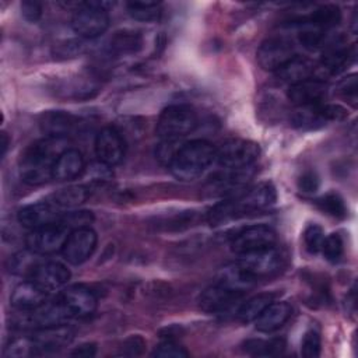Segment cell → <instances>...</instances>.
<instances>
[{
  "label": "cell",
  "instance_id": "13",
  "mask_svg": "<svg viewBox=\"0 0 358 358\" xmlns=\"http://www.w3.org/2000/svg\"><path fill=\"white\" fill-rule=\"evenodd\" d=\"M96 248V234L90 227L70 231L62 248V255L70 264H81L88 260Z\"/></svg>",
  "mask_w": 358,
  "mask_h": 358
},
{
  "label": "cell",
  "instance_id": "24",
  "mask_svg": "<svg viewBox=\"0 0 358 358\" xmlns=\"http://www.w3.org/2000/svg\"><path fill=\"white\" fill-rule=\"evenodd\" d=\"M84 171V158L78 150L66 148L55 161L52 179L59 182L73 180Z\"/></svg>",
  "mask_w": 358,
  "mask_h": 358
},
{
  "label": "cell",
  "instance_id": "4",
  "mask_svg": "<svg viewBox=\"0 0 358 358\" xmlns=\"http://www.w3.org/2000/svg\"><path fill=\"white\" fill-rule=\"evenodd\" d=\"M239 270L253 282L259 280H266L277 275L284 264L285 259L280 249L275 246L242 255L235 263Z\"/></svg>",
  "mask_w": 358,
  "mask_h": 358
},
{
  "label": "cell",
  "instance_id": "40",
  "mask_svg": "<svg viewBox=\"0 0 358 358\" xmlns=\"http://www.w3.org/2000/svg\"><path fill=\"white\" fill-rule=\"evenodd\" d=\"M94 217L90 211H71V213H64L60 222L66 225L70 231L83 228V227H90Z\"/></svg>",
  "mask_w": 358,
  "mask_h": 358
},
{
  "label": "cell",
  "instance_id": "46",
  "mask_svg": "<svg viewBox=\"0 0 358 358\" xmlns=\"http://www.w3.org/2000/svg\"><path fill=\"white\" fill-rule=\"evenodd\" d=\"M21 14L29 22H36L42 15V4L35 0H25L21 3Z\"/></svg>",
  "mask_w": 358,
  "mask_h": 358
},
{
  "label": "cell",
  "instance_id": "21",
  "mask_svg": "<svg viewBox=\"0 0 358 358\" xmlns=\"http://www.w3.org/2000/svg\"><path fill=\"white\" fill-rule=\"evenodd\" d=\"M327 95V85L320 78H306L296 84L289 85L288 99L296 106L313 105L324 102Z\"/></svg>",
  "mask_w": 358,
  "mask_h": 358
},
{
  "label": "cell",
  "instance_id": "17",
  "mask_svg": "<svg viewBox=\"0 0 358 358\" xmlns=\"http://www.w3.org/2000/svg\"><path fill=\"white\" fill-rule=\"evenodd\" d=\"M252 175V166L245 169H227V172L218 173L210 179L206 192L211 196H232L238 192H245L243 189Z\"/></svg>",
  "mask_w": 358,
  "mask_h": 358
},
{
  "label": "cell",
  "instance_id": "22",
  "mask_svg": "<svg viewBox=\"0 0 358 358\" xmlns=\"http://www.w3.org/2000/svg\"><path fill=\"white\" fill-rule=\"evenodd\" d=\"M77 119L63 110H49L41 115L39 126L46 137L66 138L77 127Z\"/></svg>",
  "mask_w": 358,
  "mask_h": 358
},
{
  "label": "cell",
  "instance_id": "35",
  "mask_svg": "<svg viewBox=\"0 0 358 358\" xmlns=\"http://www.w3.org/2000/svg\"><path fill=\"white\" fill-rule=\"evenodd\" d=\"M320 252L329 262L337 263L341 259L343 252H344V243H343L341 236L338 234H330V235L324 236Z\"/></svg>",
  "mask_w": 358,
  "mask_h": 358
},
{
  "label": "cell",
  "instance_id": "16",
  "mask_svg": "<svg viewBox=\"0 0 358 358\" xmlns=\"http://www.w3.org/2000/svg\"><path fill=\"white\" fill-rule=\"evenodd\" d=\"M74 337V331L67 324H56L43 329L34 330L31 340L35 347L36 355H43L49 352H55L71 343Z\"/></svg>",
  "mask_w": 358,
  "mask_h": 358
},
{
  "label": "cell",
  "instance_id": "39",
  "mask_svg": "<svg viewBox=\"0 0 358 358\" xmlns=\"http://www.w3.org/2000/svg\"><path fill=\"white\" fill-rule=\"evenodd\" d=\"M6 355H8V357L36 355L31 337H21V338H14L13 341H10V344L6 347Z\"/></svg>",
  "mask_w": 358,
  "mask_h": 358
},
{
  "label": "cell",
  "instance_id": "38",
  "mask_svg": "<svg viewBox=\"0 0 358 358\" xmlns=\"http://www.w3.org/2000/svg\"><path fill=\"white\" fill-rule=\"evenodd\" d=\"M320 336L315 329L308 330L301 341V354L306 358H316L320 355Z\"/></svg>",
  "mask_w": 358,
  "mask_h": 358
},
{
  "label": "cell",
  "instance_id": "26",
  "mask_svg": "<svg viewBox=\"0 0 358 358\" xmlns=\"http://www.w3.org/2000/svg\"><path fill=\"white\" fill-rule=\"evenodd\" d=\"M315 71L316 66L313 64V62L302 56H294L274 73L280 81L292 85L306 78H310Z\"/></svg>",
  "mask_w": 358,
  "mask_h": 358
},
{
  "label": "cell",
  "instance_id": "27",
  "mask_svg": "<svg viewBox=\"0 0 358 358\" xmlns=\"http://www.w3.org/2000/svg\"><path fill=\"white\" fill-rule=\"evenodd\" d=\"M337 45V43H336ZM331 45L326 50L322 57L319 70L324 74H337L343 69H345L355 57V48H345V46H336Z\"/></svg>",
  "mask_w": 358,
  "mask_h": 358
},
{
  "label": "cell",
  "instance_id": "11",
  "mask_svg": "<svg viewBox=\"0 0 358 358\" xmlns=\"http://www.w3.org/2000/svg\"><path fill=\"white\" fill-rule=\"evenodd\" d=\"M232 200L239 217H246L270 208L277 200V192L270 182H262L242 192Z\"/></svg>",
  "mask_w": 358,
  "mask_h": 358
},
{
  "label": "cell",
  "instance_id": "25",
  "mask_svg": "<svg viewBox=\"0 0 358 358\" xmlns=\"http://www.w3.org/2000/svg\"><path fill=\"white\" fill-rule=\"evenodd\" d=\"M291 306L287 302H270L256 317L255 327L262 333H273L282 327L291 316Z\"/></svg>",
  "mask_w": 358,
  "mask_h": 358
},
{
  "label": "cell",
  "instance_id": "19",
  "mask_svg": "<svg viewBox=\"0 0 358 358\" xmlns=\"http://www.w3.org/2000/svg\"><path fill=\"white\" fill-rule=\"evenodd\" d=\"M59 299L70 317H85L96 309V296L84 285H71L66 288Z\"/></svg>",
  "mask_w": 358,
  "mask_h": 358
},
{
  "label": "cell",
  "instance_id": "6",
  "mask_svg": "<svg viewBox=\"0 0 358 358\" xmlns=\"http://www.w3.org/2000/svg\"><path fill=\"white\" fill-rule=\"evenodd\" d=\"M347 116V112L340 105L334 103H313L298 106L291 116V122L301 130H316L326 126L329 122H338Z\"/></svg>",
  "mask_w": 358,
  "mask_h": 358
},
{
  "label": "cell",
  "instance_id": "33",
  "mask_svg": "<svg viewBox=\"0 0 358 358\" xmlns=\"http://www.w3.org/2000/svg\"><path fill=\"white\" fill-rule=\"evenodd\" d=\"M129 14L137 21H154L159 17V4L155 1H131L127 3Z\"/></svg>",
  "mask_w": 358,
  "mask_h": 358
},
{
  "label": "cell",
  "instance_id": "29",
  "mask_svg": "<svg viewBox=\"0 0 358 358\" xmlns=\"http://www.w3.org/2000/svg\"><path fill=\"white\" fill-rule=\"evenodd\" d=\"M88 193L84 186H67L50 196V203L57 208H73L85 201Z\"/></svg>",
  "mask_w": 358,
  "mask_h": 358
},
{
  "label": "cell",
  "instance_id": "31",
  "mask_svg": "<svg viewBox=\"0 0 358 358\" xmlns=\"http://www.w3.org/2000/svg\"><path fill=\"white\" fill-rule=\"evenodd\" d=\"M282 338H271V340H248L243 344L245 352L253 357H273L281 354L284 350Z\"/></svg>",
  "mask_w": 358,
  "mask_h": 358
},
{
  "label": "cell",
  "instance_id": "49",
  "mask_svg": "<svg viewBox=\"0 0 358 358\" xmlns=\"http://www.w3.org/2000/svg\"><path fill=\"white\" fill-rule=\"evenodd\" d=\"M7 147H8V137H7V134L3 131V133H1V157L6 155Z\"/></svg>",
  "mask_w": 358,
  "mask_h": 358
},
{
  "label": "cell",
  "instance_id": "7",
  "mask_svg": "<svg viewBox=\"0 0 358 358\" xmlns=\"http://www.w3.org/2000/svg\"><path fill=\"white\" fill-rule=\"evenodd\" d=\"M259 144L245 138H232L225 141L215 154V159L224 169L250 168L259 158Z\"/></svg>",
  "mask_w": 358,
  "mask_h": 358
},
{
  "label": "cell",
  "instance_id": "37",
  "mask_svg": "<svg viewBox=\"0 0 358 358\" xmlns=\"http://www.w3.org/2000/svg\"><path fill=\"white\" fill-rule=\"evenodd\" d=\"M324 239V234L320 225L317 224H308L303 231V243L309 253L315 255L320 252L322 243Z\"/></svg>",
  "mask_w": 358,
  "mask_h": 358
},
{
  "label": "cell",
  "instance_id": "44",
  "mask_svg": "<svg viewBox=\"0 0 358 358\" xmlns=\"http://www.w3.org/2000/svg\"><path fill=\"white\" fill-rule=\"evenodd\" d=\"M338 94L352 106L357 105V76L351 74L338 84Z\"/></svg>",
  "mask_w": 358,
  "mask_h": 358
},
{
  "label": "cell",
  "instance_id": "15",
  "mask_svg": "<svg viewBox=\"0 0 358 358\" xmlns=\"http://www.w3.org/2000/svg\"><path fill=\"white\" fill-rule=\"evenodd\" d=\"M98 161L106 166L117 165L124 157L123 136L115 127H103L98 131L94 143Z\"/></svg>",
  "mask_w": 358,
  "mask_h": 358
},
{
  "label": "cell",
  "instance_id": "2",
  "mask_svg": "<svg viewBox=\"0 0 358 358\" xmlns=\"http://www.w3.org/2000/svg\"><path fill=\"white\" fill-rule=\"evenodd\" d=\"M217 150L206 140H192L180 145L169 162L171 173L183 182L194 180L215 161Z\"/></svg>",
  "mask_w": 358,
  "mask_h": 358
},
{
  "label": "cell",
  "instance_id": "20",
  "mask_svg": "<svg viewBox=\"0 0 358 358\" xmlns=\"http://www.w3.org/2000/svg\"><path fill=\"white\" fill-rule=\"evenodd\" d=\"M70 270L59 262H39L29 275V280L35 281L45 291L52 292L70 280Z\"/></svg>",
  "mask_w": 358,
  "mask_h": 358
},
{
  "label": "cell",
  "instance_id": "14",
  "mask_svg": "<svg viewBox=\"0 0 358 358\" xmlns=\"http://www.w3.org/2000/svg\"><path fill=\"white\" fill-rule=\"evenodd\" d=\"M242 296L243 292L217 281L200 294L199 305L207 313H224L236 305Z\"/></svg>",
  "mask_w": 358,
  "mask_h": 358
},
{
  "label": "cell",
  "instance_id": "3",
  "mask_svg": "<svg viewBox=\"0 0 358 358\" xmlns=\"http://www.w3.org/2000/svg\"><path fill=\"white\" fill-rule=\"evenodd\" d=\"M197 126L196 112L187 105H171L165 108L157 122L155 133L166 143H176L190 134Z\"/></svg>",
  "mask_w": 358,
  "mask_h": 358
},
{
  "label": "cell",
  "instance_id": "12",
  "mask_svg": "<svg viewBox=\"0 0 358 358\" xmlns=\"http://www.w3.org/2000/svg\"><path fill=\"white\" fill-rule=\"evenodd\" d=\"M295 55V45L285 36L267 38L257 49V62L263 70L275 71Z\"/></svg>",
  "mask_w": 358,
  "mask_h": 358
},
{
  "label": "cell",
  "instance_id": "32",
  "mask_svg": "<svg viewBox=\"0 0 358 358\" xmlns=\"http://www.w3.org/2000/svg\"><path fill=\"white\" fill-rule=\"evenodd\" d=\"M316 204L323 213H326L330 217L341 220V218H345V215H347L345 203H344L343 197L337 193H327V194L322 196L320 199L316 200Z\"/></svg>",
  "mask_w": 358,
  "mask_h": 358
},
{
  "label": "cell",
  "instance_id": "34",
  "mask_svg": "<svg viewBox=\"0 0 358 358\" xmlns=\"http://www.w3.org/2000/svg\"><path fill=\"white\" fill-rule=\"evenodd\" d=\"M141 46V36L136 32H116L110 41V50L116 53L136 52Z\"/></svg>",
  "mask_w": 358,
  "mask_h": 358
},
{
  "label": "cell",
  "instance_id": "47",
  "mask_svg": "<svg viewBox=\"0 0 358 358\" xmlns=\"http://www.w3.org/2000/svg\"><path fill=\"white\" fill-rule=\"evenodd\" d=\"M85 49V43L83 41H67L57 48V53L64 57H76L81 55Z\"/></svg>",
  "mask_w": 358,
  "mask_h": 358
},
{
  "label": "cell",
  "instance_id": "30",
  "mask_svg": "<svg viewBox=\"0 0 358 358\" xmlns=\"http://www.w3.org/2000/svg\"><path fill=\"white\" fill-rule=\"evenodd\" d=\"M274 301L273 294H257L243 302L238 309V317L241 322H255L256 317L264 310V308Z\"/></svg>",
  "mask_w": 358,
  "mask_h": 358
},
{
  "label": "cell",
  "instance_id": "23",
  "mask_svg": "<svg viewBox=\"0 0 358 358\" xmlns=\"http://www.w3.org/2000/svg\"><path fill=\"white\" fill-rule=\"evenodd\" d=\"M49 292L39 287L35 281L28 280L18 284L10 298V302L14 309L20 310H31L46 302Z\"/></svg>",
  "mask_w": 358,
  "mask_h": 358
},
{
  "label": "cell",
  "instance_id": "45",
  "mask_svg": "<svg viewBox=\"0 0 358 358\" xmlns=\"http://www.w3.org/2000/svg\"><path fill=\"white\" fill-rule=\"evenodd\" d=\"M298 189L305 193L310 194L315 193L319 189V176L316 175L315 171H305L299 178H298Z\"/></svg>",
  "mask_w": 358,
  "mask_h": 358
},
{
  "label": "cell",
  "instance_id": "10",
  "mask_svg": "<svg viewBox=\"0 0 358 358\" xmlns=\"http://www.w3.org/2000/svg\"><path fill=\"white\" fill-rule=\"evenodd\" d=\"M275 242L277 235L273 228L267 225H250L232 236L229 248L234 253L242 256L275 246Z\"/></svg>",
  "mask_w": 358,
  "mask_h": 358
},
{
  "label": "cell",
  "instance_id": "9",
  "mask_svg": "<svg viewBox=\"0 0 358 358\" xmlns=\"http://www.w3.org/2000/svg\"><path fill=\"white\" fill-rule=\"evenodd\" d=\"M69 234L70 229L59 221L36 229H31L25 238V246L28 250L39 256L52 255L62 250Z\"/></svg>",
  "mask_w": 358,
  "mask_h": 358
},
{
  "label": "cell",
  "instance_id": "48",
  "mask_svg": "<svg viewBox=\"0 0 358 358\" xmlns=\"http://www.w3.org/2000/svg\"><path fill=\"white\" fill-rule=\"evenodd\" d=\"M95 354H96L95 344H81L74 351H71L73 357H83V358H90V357H94Z\"/></svg>",
  "mask_w": 358,
  "mask_h": 358
},
{
  "label": "cell",
  "instance_id": "18",
  "mask_svg": "<svg viewBox=\"0 0 358 358\" xmlns=\"http://www.w3.org/2000/svg\"><path fill=\"white\" fill-rule=\"evenodd\" d=\"M63 217L60 208H57L50 201H39L22 207L18 214V222L29 229H36L45 225L59 222Z\"/></svg>",
  "mask_w": 358,
  "mask_h": 358
},
{
  "label": "cell",
  "instance_id": "42",
  "mask_svg": "<svg viewBox=\"0 0 358 358\" xmlns=\"http://www.w3.org/2000/svg\"><path fill=\"white\" fill-rule=\"evenodd\" d=\"M189 352L175 341H164L155 347L152 351V357H162V358H182L187 357Z\"/></svg>",
  "mask_w": 358,
  "mask_h": 358
},
{
  "label": "cell",
  "instance_id": "8",
  "mask_svg": "<svg viewBox=\"0 0 358 358\" xmlns=\"http://www.w3.org/2000/svg\"><path fill=\"white\" fill-rule=\"evenodd\" d=\"M71 319L60 299L53 302H45L41 306L31 310H20V315L14 319V323L20 329H43L49 326L62 324Z\"/></svg>",
  "mask_w": 358,
  "mask_h": 358
},
{
  "label": "cell",
  "instance_id": "43",
  "mask_svg": "<svg viewBox=\"0 0 358 358\" xmlns=\"http://www.w3.org/2000/svg\"><path fill=\"white\" fill-rule=\"evenodd\" d=\"M324 39V32L319 31L316 28L303 25V29L299 32V42L306 49H316L322 45Z\"/></svg>",
  "mask_w": 358,
  "mask_h": 358
},
{
  "label": "cell",
  "instance_id": "36",
  "mask_svg": "<svg viewBox=\"0 0 358 358\" xmlns=\"http://www.w3.org/2000/svg\"><path fill=\"white\" fill-rule=\"evenodd\" d=\"M35 256H39L31 250L25 252V253H18L15 256L11 257V264H10V270L13 273L17 274H28V277L31 275V273L34 271V268L36 267V264L39 263Z\"/></svg>",
  "mask_w": 358,
  "mask_h": 358
},
{
  "label": "cell",
  "instance_id": "1",
  "mask_svg": "<svg viewBox=\"0 0 358 358\" xmlns=\"http://www.w3.org/2000/svg\"><path fill=\"white\" fill-rule=\"evenodd\" d=\"M64 138L46 137L31 144L20 158V176L27 185H42L52 179L57 157L66 150Z\"/></svg>",
  "mask_w": 358,
  "mask_h": 358
},
{
  "label": "cell",
  "instance_id": "28",
  "mask_svg": "<svg viewBox=\"0 0 358 358\" xmlns=\"http://www.w3.org/2000/svg\"><path fill=\"white\" fill-rule=\"evenodd\" d=\"M341 20V11L334 4H324L312 11L302 22V25H308L316 28L319 31L326 32L327 29L336 27Z\"/></svg>",
  "mask_w": 358,
  "mask_h": 358
},
{
  "label": "cell",
  "instance_id": "5",
  "mask_svg": "<svg viewBox=\"0 0 358 358\" xmlns=\"http://www.w3.org/2000/svg\"><path fill=\"white\" fill-rule=\"evenodd\" d=\"M110 3L85 1L80 3L71 18L73 31L85 39H92L102 35L109 27V15L106 7Z\"/></svg>",
  "mask_w": 358,
  "mask_h": 358
},
{
  "label": "cell",
  "instance_id": "41",
  "mask_svg": "<svg viewBox=\"0 0 358 358\" xmlns=\"http://www.w3.org/2000/svg\"><path fill=\"white\" fill-rule=\"evenodd\" d=\"M196 221H197V213L182 211L168 220H164L158 225H162L165 229H182V228H187V227L193 225Z\"/></svg>",
  "mask_w": 358,
  "mask_h": 358
}]
</instances>
